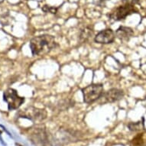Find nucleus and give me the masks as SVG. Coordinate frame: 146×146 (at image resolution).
Listing matches in <instances>:
<instances>
[{"mask_svg": "<svg viewBox=\"0 0 146 146\" xmlns=\"http://www.w3.org/2000/svg\"><path fill=\"white\" fill-rule=\"evenodd\" d=\"M134 35V31L129 27L120 26L115 31V36L123 41H129Z\"/></svg>", "mask_w": 146, "mask_h": 146, "instance_id": "1a4fd4ad", "label": "nucleus"}, {"mask_svg": "<svg viewBox=\"0 0 146 146\" xmlns=\"http://www.w3.org/2000/svg\"><path fill=\"white\" fill-rule=\"evenodd\" d=\"M3 1H4V0H0V3H3Z\"/></svg>", "mask_w": 146, "mask_h": 146, "instance_id": "2eb2a0df", "label": "nucleus"}, {"mask_svg": "<svg viewBox=\"0 0 146 146\" xmlns=\"http://www.w3.org/2000/svg\"><path fill=\"white\" fill-rule=\"evenodd\" d=\"M124 96V92L122 90L117 88L110 89L102 95L100 98H103L104 103H114L119 100Z\"/></svg>", "mask_w": 146, "mask_h": 146, "instance_id": "6e6552de", "label": "nucleus"}, {"mask_svg": "<svg viewBox=\"0 0 146 146\" xmlns=\"http://www.w3.org/2000/svg\"><path fill=\"white\" fill-rule=\"evenodd\" d=\"M42 10L45 12H50L52 14H55L58 9L54 7H51V6H48V5H44L43 8H42Z\"/></svg>", "mask_w": 146, "mask_h": 146, "instance_id": "f8f14e48", "label": "nucleus"}, {"mask_svg": "<svg viewBox=\"0 0 146 146\" xmlns=\"http://www.w3.org/2000/svg\"><path fill=\"white\" fill-rule=\"evenodd\" d=\"M93 34H94V31L91 29H90V28H88V27H86L84 29H82L81 31H80V38L82 41H85L86 42L93 36Z\"/></svg>", "mask_w": 146, "mask_h": 146, "instance_id": "9d476101", "label": "nucleus"}, {"mask_svg": "<svg viewBox=\"0 0 146 146\" xmlns=\"http://www.w3.org/2000/svg\"><path fill=\"white\" fill-rule=\"evenodd\" d=\"M122 1L124 4H132V5H135V4L139 3V0H122Z\"/></svg>", "mask_w": 146, "mask_h": 146, "instance_id": "ddd939ff", "label": "nucleus"}, {"mask_svg": "<svg viewBox=\"0 0 146 146\" xmlns=\"http://www.w3.org/2000/svg\"><path fill=\"white\" fill-rule=\"evenodd\" d=\"M57 47L55 39L50 35H42L31 39L30 48L33 55H44Z\"/></svg>", "mask_w": 146, "mask_h": 146, "instance_id": "f257e3e1", "label": "nucleus"}, {"mask_svg": "<svg viewBox=\"0 0 146 146\" xmlns=\"http://www.w3.org/2000/svg\"><path fill=\"white\" fill-rule=\"evenodd\" d=\"M20 117L25 118L33 122H41L47 118V112L44 110L34 106H29L19 113Z\"/></svg>", "mask_w": 146, "mask_h": 146, "instance_id": "20e7f679", "label": "nucleus"}, {"mask_svg": "<svg viewBox=\"0 0 146 146\" xmlns=\"http://www.w3.org/2000/svg\"><path fill=\"white\" fill-rule=\"evenodd\" d=\"M115 38V34L112 29H107L100 31L96 36L94 41L98 44H108L113 43Z\"/></svg>", "mask_w": 146, "mask_h": 146, "instance_id": "0eeeda50", "label": "nucleus"}, {"mask_svg": "<svg viewBox=\"0 0 146 146\" xmlns=\"http://www.w3.org/2000/svg\"><path fill=\"white\" fill-rule=\"evenodd\" d=\"M84 101L86 103H94L100 98L103 94V86L102 84H94L84 87L82 90Z\"/></svg>", "mask_w": 146, "mask_h": 146, "instance_id": "f03ea898", "label": "nucleus"}, {"mask_svg": "<svg viewBox=\"0 0 146 146\" xmlns=\"http://www.w3.org/2000/svg\"><path fill=\"white\" fill-rule=\"evenodd\" d=\"M4 100L7 103L9 110H18L25 102V98L20 96L15 90L12 88L8 89L3 94Z\"/></svg>", "mask_w": 146, "mask_h": 146, "instance_id": "7ed1b4c3", "label": "nucleus"}, {"mask_svg": "<svg viewBox=\"0 0 146 146\" xmlns=\"http://www.w3.org/2000/svg\"><path fill=\"white\" fill-rule=\"evenodd\" d=\"M30 139L35 146H48L50 142L48 133L45 129L43 128L35 129L33 132H31Z\"/></svg>", "mask_w": 146, "mask_h": 146, "instance_id": "423d86ee", "label": "nucleus"}, {"mask_svg": "<svg viewBox=\"0 0 146 146\" xmlns=\"http://www.w3.org/2000/svg\"><path fill=\"white\" fill-rule=\"evenodd\" d=\"M128 128L132 132H139L144 129V119L142 118L141 121L135 122H130L128 125Z\"/></svg>", "mask_w": 146, "mask_h": 146, "instance_id": "9b49d317", "label": "nucleus"}, {"mask_svg": "<svg viewBox=\"0 0 146 146\" xmlns=\"http://www.w3.org/2000/svg\"><path fill=\"white\" fill-rule=\"evenodd\" d=\"M138 11L132 4H124L119 5L110 15L111 19L114 21H121L125 19L127 16L133 13H137Z\"/></svg>", "mask_w": 146, "mask_h": 146, "instance_id": "39448f33", "label": "nucleus"}, {"mask_svg": "<svg viewBox=\"0 0 146 146\" xmlns=\"http://www.w3.org/2000/svg\"><path fill=\"white\" fill-rule=\"evenodd\" d=\"M100 3H104V2H106V1H109V0H99Z\"/></svg>", "mask_w": 146, "mask_h": 146, "instance_id": "4468645a", "label": "nucleus"}]
</instances>
